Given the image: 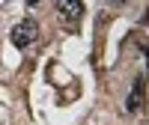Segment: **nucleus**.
I'll list each match as a JSON object with an SVG mask.
<instances>
[{"label":"nucleus","instance_id":"1","mask_svg":"<svg viewBox=\"0 0 149 125\" xmlns=\"http://www.w3.org/2000/svg\"><path fill=\"white\" fill-rule=\"evenodd\" d=\"M36 36H39V24H36L33 18H24V21L15 24V30L9 33V39H12L15 48H27L30 42H36Z\"/></svg>","mask_w":149,"mask_h":125},{"label":"nucleus","instance_id":"2","mask_svg":"<svg viewBox=\"0 0 149 125\" xmlns=\"http://www.w3.org/2000/svg\"><path fill=\"white\" fill-rule=\"evenodd\" d=\"M54 6H57L60 15L69 18V21H78L81 12H84V3H81V0H54Z\"/></svg>","mask_w":149,"mask_h":125},{"label":"nucleus","instance_id":"3","mask_svg":"<svg viewBox=\"0 0 149 125\" xmlns=\"http://www.w3.org/2000/svg\"><path fill=\"white\" fill-rule=\"evenodd\" d=\"M140 98H143V81L134 83V92L128 95V104H125V107H128V110H137V107H140Z\"/></svg>","mask_w":149,"mask_h":125},{"label":"nucleus","instance_id":"4","mask_svg":"<svg viewBox=\"0 0 149 125\" xmlns=\"http://www.w3.org/2000/svg\"><path fill=\"white\" fill-rule=\"evenodd\" d=\"M110 3H113V6H125L128 0H110Z\"/></svg>","mask_w":149,"mask_h":125},{"label":"nucleus","instance_id":"5","mask_svg":"<svg viewBox=\"0 0 149 125\" xmlns=\"http://www.w3.org/2000/svg\"><path fill=\"white\" fill-rule=\"evenodd\" d=\"M6 6H12V0H0V9H6Z\"/></svg>","mask_w":149,"mask_h":125},{"label":"nucleus","instance_id":"6","mask_svg":"<svg viewBox=\"0 0 149 125\" xmlns=\"http://www.w3.org/2000/svg\"><path fill=\"white\" fill-rule=\"evenodd\" d=\"M36 3H39V0H27V6H30V9H33V6H36Z\"/></svg>","mask_w":149,"mask_h":125}]
</instances>
